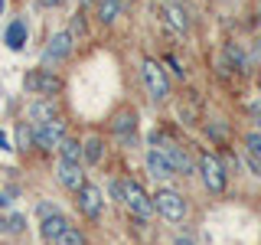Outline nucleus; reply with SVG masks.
I'll use <instances>...</instances> for the list:
<instances>
[{
  "label": "nucleus",
  "mask_w": 261,
  "mask_h": 245,
  "mask_svg": "<svg viewBox=\"0 0 261 245\" xmlns=\"http://www.w3.org/2000/svg\"><path fill=\"white\" fill-rule=\"evenodd\" d=\"M141 76H144L147 95H150L153 102H167V98H170V79H167V72H163V65L153 62V59H144Z\"/></svg>",
  "instance_id": "nucleus-1"
},
{
  "label": "nucleus",
  "mask_w": 261,
  "mask_h": 245,
  "mask_svg": "<svg viewBox=\"0 0 261 245\" xmlns=\"http://www.w3.org/2000/svg\"><path fill=\"white\" fill-rule=\"evenodd\" d=\"M153 206H157V212L163 219H170V223H179V219L186 216V200L176 190H160L153 196Z\"/></svg>",
  "instance_id": "nucleus-2"
},
{
  "label": "nucleus",
  "mask_w": 261,
  "mask_h": 245,
  "mask_svg": "<svg viewBox=\"0 0 261 245\" xmlns=\"http://www.w3.org/2000/svg\"><path fill=\"white\" fill-rule=\"evenodd\" d=\"M23 85H27V92H36V95H56L62 88V82L59 76H53V69H36L23 79Z\"/></svg>",
  "instance_id": "nucleus-3"
},
{
  "label": "nucleus",
  "mask_w": 261,
  "mask_h": 245,
  "mask_svg": "<svg viewBox=\"0 0 261 245\" xmlns=\"http://www.w3.org/2000/svg\"><path fill=\"white\" fill-rule=\"evenodd\" d=\"M124 203H127V209L134 212V216H141V219H150L153 216V200L147 196L137 183H124Z\"/></svg>",
  "instance_id": "nucleus-4"
},
{
  "label": "nucleus",
  "mask_w": 261,
  "mask_h": 245,
  "mask_svg": "<svg viewBox=\"0 0 261 245\" xmlns=\"http://www.w3.org/2000/svg\"><path fill=\"white\" fill-rule=\"evenodd\" d=\"M199 174H202V183L209 186V193H222L225 190V167L219 163L212 154L199 160Z\"/></svg>",
  "instance_id": "nucleus-5"
},
{
  "label": "nucleus",
  "mask_w": 261,
  "mask_h": 245,
  "mask_svg": "<svg viewBox=\"0 0 261 245\" xmlns=\"http://www.w3.org/2000/svg\"><path fill=\"white\" fill-rule=\"evenodd\" d=\"M72 33H56L53 39H49V46H46V53H43V65H56V62H62L65 56L72 53Z\"/></svg>",
  "instance_id": "nucleus-6"
},
{
  "label": "nucleus",
  "mask_w": 261,
  "mask_h": 245,
  "mask_svg": "<svg viewBox=\"0 0 261 245\" xmlns=\"http://www.w3.org/2000/svg\"><path fill=\"white\" fill-rule=\"evenodd\" d=\"M65 137V125L62 121H46V125L36 128V134H33V141H36L43 151H53V147H59Z\"/></svg>",
  "instance_id": "nucleus-7"
},
{
  "label": "nucleus",
  "mask_w": 261,
  "mask_h": 245,
  "mask_svg": "<svg viewBox=\"0 0 261 245\" xmlns=\"http://www.w3.org/2000/svg\"><path fill=\"white\" fill-rule=\"evenodd\" d=\"M101 190L98 186H92V183H82V190H79V209L85 212V216H92V219H98L101 216Z\"/></svg>",
  "instance_id": "nucleus-8"
},
{
  "label": "nucleus",
  "mask_w": 261,
  "mask_h": 245,
  "mask_svg": "<svg viewBox=\"0 0 261 245\" xmlns=\"http://www.w3.org/2000/svg\"><path fill=\"white\" fill-rule=\"evenodd\" d=\"M163 154H167V160L173 163V170L176 174H183V177H190V174H196V167H193V160H190V154L183 151L179 144H170V141H163V147H160Z\"/></svg>",
  "instance_id": "nucleus-9"
},
{
  "label": "nucleus",
  "mask_w": 261,
  "mask_h": 245,
  "mask_svg": "<svg viewBox=\"0 0 261 245\" xmlns=\"http://www.w3.org/2000/svg\"><path fill=\"white\" fill-rule=\"evenodd\" d=\"M147 174L153 180H170V177H176V170H173V163L167 160L163 151H150L147 154Z\"/></svg>",
  "instance_id": "nucleus-10"
},
{
  "label": "nucleus",
  "mask_w": 261,
  "mask_h": 245,
  "mask_svg": "<svg viewBox=\"0 0 261 245\" xmlns=\"http://www.w3.org/2000/svg\"><path fill=\"white\" fill-rule=\"evenodd\" d=\"M56 111H59V105H56L53 95L39 98V102L30 105V121H36V125H46V121H56Z\"/></svg>",
  "instance_id": "nucleus-11"
},
{
  "label": "nucleus",
  "mask_w": 261,
  "mask_h": 245,
  "mask_svg": "<svg viewBox=\"0 0 261 245\" xmlns=\"http://www.w3.org/2000/svg\"><path fill=\"white\" fill-rule=\"evenodd\" d=\"M56 177H59V183L62 186H69V190H82V183H85V177H82V170H79V163H69V160H62L59 167H56Z\"/></svg>",
  "instance_id": "nucleus-12"
},
{
  "label": "nucleus",
  "mask_w": 261,
  "mask_h": 245,
  "mask_svg": "<svg viewBox=\"0 0 261 245\" xmlns=\"http://www.w3.org/2000/svg\"><path fill=\"white\" fill-rule=\"evenodd\" d=\"M160 13H163V20H167L176 33H186V30H190V16H186V10L179 4H163Z\"/></svg>",
  "instance_id": "nucleus-13"
},
{
  "label": "nucleus",
  "mask_w": 261,
  "mask_h": 245,
  "mask_svg": "<svg viewBox=\"0 0 261 245\" xmlns=\"http://www.w3.org/2000/svg\"><path fill=\"white\" fill-rule=\"evenodd\" d=\"M134 128H137V111H118L114 114V121H111V131L114 134H121V137H134Z\"/></svg>",
  "instance_id": "nucleus-14"
},
{
  "label": "nucleus",
  "mask_w": 261,
  "mask_h": 245,
  "mask_svg": "<svg viewBox=\"0 0 261 245\" xmlns=\"http://www.w3.org/2000/svg\"><path fill=\"white\" fill-rule=\"evenodd\" d=\"M27 20H13L10 27H7V46L10 49H23V43H27Z\"/></svg>",
  "instance_id": "nucleus-15"
},
{
  "label": "nucleus",
  "mask_w": 261,
  "mask_h": 245,
  "mask_svg": "<svg viewBox=\"0 0 261 245\" xmlns=\"http://www.w3.org/2000/svg\"><path fill=\"white\" fill-rule=\"evenodd\" d=\"M59 154H62V160H69V163H79V160H85V144L72 141V137H62V144H59Z\"/></svg>",
  "instance_id": "nucleus-16"
},
{
  "label": "nucleus",
  "mask_w": 261,
  "mask_h": 245,
  "mask_svg": "<svg viewBox=\"0 0 261 245\" xmlns=\"http://www.w3.org/2000/svg\"><path fill=\"white\" fill-rule=\"evenodd\" d=\"M65 229H69V223H65L59 212H53V216H46V219H43V235H46V239H53V242L59 239Z\"/></svg>",
  "instance_id": "nucleus-17"
},
{
  "label": "nucleus",
  "mask_w": 261,
  "mask_h": 245,
  "mask_svg": "<svg viewBox=\"0 0 261 245\" xmlns=\"http://www.w3.org/2000/svg\"><path fill=\"white\" fill-rule=\"evenodd\" d=\"M118 13H121L118 0H98V20H101V23H114Z\"/></svg>",
  "instance_id": "nucleus-18"
},
{
  "label": "nucleus",
  "mask_w": 261,
  "mask_h": 245,
  "mask_svg": "<svg viewBox=\"0 0 261 245\" xmlns=\"http://www.w3.org/2000/svg\"><path fill=\"white\" fill-rule=\"evenodd\" d=\"M23 226H27V219L16 216V212H13V216H4V219H0V232H7V235H20Z\"/></svg>",
  "instance_id": "nucleus-19"
},
{
  "label": "nucleus",
  "mask_w": 261,
  "mask_h": 245,
  "mask_svg": "<svg viewBox=\"0 0 261 245\" xmlns=\"http://www.w3.org/2000/svg\"><path fill=\"white\" fill-rule=\"evenodd\" d=\"M101 154H105L101 137H88V141H85V160L88 163H101Z\"/></svg>",
  "instance_id": "nucleus-20"
},
{
  "label": "nucleus",
  "mask_w": 261,
  "mask_h": 245,
  "mask_svg": "<svg viewBox=\"0 0 261 245\" xmlns=\"http://www.w3.org/2000/svg\"><path fill=\"white\" fill-rule=\"evenodd\" d=\"M245 151H248V157H251V160H258V163H261V131H251V134L245 137Z\"/></svg>",
  "instance_id": "nucleus-21"
},
{
  "label": "nucleus",
  "mask_w": 261,
  "mask_h": 245,
  "mask_svg": "<svg viewBox=\"0 0 261 245\" xmlns=\"http://www.w3.org/2000/svg\"><path fill=\"white\" fill-rule=\"evenodd\" d=\"M225 53H228V59L235 62V69H239V72L248 69V56H245L242 49H239V43H228V46H225Z\"/></svg>",
  "instance_id": "nucleus-22"
},
{
  "label": "nucleus",
  "mask_w": 261,
  "mask_h": 245,
  "mask_svg": "<svg viewBox=\"0 0 261 245\" xmlns=\"http://www.w3.org/2000/svg\"><path fill=\"white\" fill-rule=\"evenodd\" d=\"M56 245H85V235L79 232V229H65V232L59 235V239H56Z\"/></svg>",
  "instance_id": "nucleus-23"
},
{
  "label": "nucleus",
  "mask_w": 261,
  "mask_h": 245,
  "mask_svg": "<svg viewBox=\"0 0 261 245\" xmlns=\"http://www.w3.org/2000/svg\"><path fill=\"white\" fill-rule=\"evenodd\" d=\"M30 141H33V134H30V131L20 125V128H16V151H27Z\"/></svg>",
  "instance_id": "nucleus-24"
},
{
  "label": "nucleus",
  "mask_w": 261,
  "mask_h": 245,
  "mask_svg": "<svg viewBox=\"0 0 261 245\" xmlns=\"http://www.w3.org/2000/svg\"><path fill=\"white\" fill-rule=\"evenodd\" d=\"M209 137H219V141H225V134H228V128L225 125H209Z\"/></svg>",
  "instance_id": "nucleus-25"
},
{
  "label": "nucleus",
  "mask_w": 261,
  "mask_h": 245,
  "mask_svg": "<svg viewBox=\"0 0 261 245\" xmlns=\"http://www.w3.org/2000/svg\"><path fill=\"white\" fill-rule=\"evenodd\" d=\"M72 36H85V20H82V16H72Z\"/></svg>",
  "instance_id": "nucleus-26"
},
{
  "label": "nucleus",
  "mask_w": 261,
  "mask_h": 245,
  "mask_svg": "<svg viewBox=\"0 0 261 245\" xmlns=\"http://www.w3.org/2000/svg\"><path fill=\"white\" fill-rule=\"evenodd\" d=\"M167 65L173 69V76H176V79H183V76H186V69H183V65H179V62L173 59V56H167Z\"/></svg>",
  "instance_id": "nucleus-27"
},
{
  "label": "nucleus",
  "mask_w": 261,
  "mask_h": 245,
  "mask_svg": "<svg viewBox=\"0 0 261 245\" xmlns=\"http://www.w3.org/2000/svg\"><path fill=\"white\" fill-rule=\"evenodd\" d=\"M251 62L261 69V39H255V43H251Z\"/></svg>",
  "instance_id": "nucleus-28"
},
{
  "label": "nucleus",
  "mask_w": 261,
  "mask_h": 245,
  "mask_svg": "<svg viewBox=\"0 0 261 245\" xmlns=\"http://www.w3.org/2000/svg\"><path fill=\"white\" fill-rule=\"evenodd\" d=\"M0 147H4V151H10V141H7V134H4V131H0Z\"/></svg>",
  "instance_id": "nucleus-29"
},
{
  "label": "nucleus",
  "mask_w": 261,
  "mask_h": 245,
  "mask_svg": "<svg viewBox=\"0 0 261 245\" xmlns=\"http://www.w3.org/2000/svg\"><path fill=\"white\" fill-rule=\"evenodd\" d=\"M251 111H255V121H258V128H261V105H255Z\"/></svg>",
  "instance_id": "nucleus-30"
},
{
  "label": "nucleus",
  "mask_w": 261,
  "mask_h": 245,
  "mask_svg": "<svg viewBox=\"0 0 261 245\" xmlns=\"http://www.w3.org/2000/svg\"><path fill=\"white\" fill-rule=\"evenodd\" d=\"M59 0H39V7H56Z\"/></svg>",
  "instance_id": "nucleus-31"
},
{
  "label": "nucleus",
  "mask_w": 261,
  "mask_h": 245,
  "mask_svg": "<svg viewBox=\"0 0 261 245\" xmlns=\"http://www.w3.org/2000/svg\"><path fill=\"white\" fill-rule=\"evenodd\" d=\"M173 245H196V242H193V239H176Z\"/></svg>",
  "instance_id": "nucleus-32"
},
{
  "label": "nucleus",
  "mask_w": 261,
  "mask_h": 245,
  "mask_svg": "<svg viewBox=\"0 0 261 245\" xmlns=\"http://www.w3.org/2000/svg\"><path fill=\"white\" fill-rule=\"evenodd\" d=\"M7 203H10V200H7V193H0V209H4Z\"/></svg>",
  "instance_id": "nucleus-33"
},
{
  "label": "nucleus",
  "mask_w": 261,
  "mask_h": 245,
  "mask_svg": "<svg viewBox=\"0 0 261 245\" xmlns=\"http://www.w3.org/2000/svg\"><path fill=\"white\" fill-rule=\"evenodd\" d=\"M4 10H7V0H0V16H4Z\"/></svg>",
  "instance_id": "nucleus-34"
},
{
  "label": "nucleus",
  "mask_w": 261,
  "mask_h": 245,
  "mask_svg": "<svg viewBox=\"0 0 261 245\" xmlns=\"http://www.w3.org/2000/svg\"><path fill=\"white\" fill-rule=\"evenodd\" d=\"M258 23H261V7H258Z\"/></svg>",
  "instance_id": "nucleus-35"
}]
</instances>
